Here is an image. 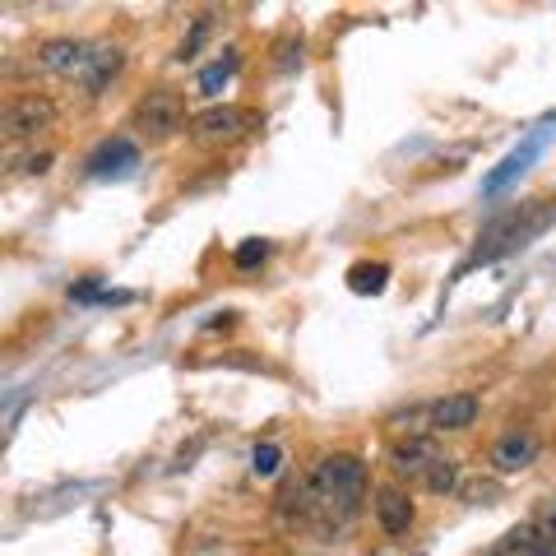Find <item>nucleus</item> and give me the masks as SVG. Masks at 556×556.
<instances>
[{"label": "nucleus", "instance_id": "obj_20", "mask_svg": "<svg viewBox=\"0 0 556 556\" xmlns=\"http://www.w3.org/2000/svg\"><path fill=\"white\" fill-rule=\"evenodd\" d=\"M204 33H208V20H200V24H195V33H190V38L177 47V61H195V47H200Z\"/></svg>", "mask_w": 556, "mask_h": 556}, {"label": "nucleus", "instance_id": "obj_9", "mask_svg": "<svg viewBox=\"0 0 556 556\" xmlns=\"http://www.w3.org/2000/svg\"><path fill=\"white\" fill-rule=\"evenodd\" d=\"M33 61H38V70H47V75L79 79L84 75V61H89V42H79V38H47Z\"/></svg>", "mask_w": 556, "mask_h": 556}, {"label": "nucleus", "instance_id": "obj_1", "mask_svg": "<svg viewBox=\"0 0 556 556\" xmlns=\"http://www.w3.org/2000/svg\"><path fill=\"white\" fill-rule=\"evenodd\" d=\"M306 525L316 529H343L367 501V464L357 455H320L302 478Z\"/></svg>", "mask_w": 556, "mask_h": 556}, {"label": "nucleus", "instance_id": "obj_7", "mask_svg": "<svg viewBox=\"0 0 556 556\" xmlns=\"http://www.w3.org/2000/svg\"><path fill=\"white\" fill-rule=\"evenodd\" d=\"M538 450H543V441H538V431H529V427H515V431H506V437H496V445H492V468L501 478H510V473H525L529 464H538Z\"/></svg>", "mask_w": 556, "mask_h": 556}, {"label": "nucleus", "instance_id": "obj_4", "mask_svg": "<svg viewBox=\"0 0 556 556\" xmlns=\"http://www.w3.org/2000/svg\"><path fill=\"white\" fill-rule=\"evenodd\" d=\"M260 126V112L223 102V108H204L200 116H190V139L195 144H232V139L251 135Z\"/></svg>", "mask_w": 556, "mask_h": 556}, {"label": "nucleus", "instance_id": "obj_15", "mask_svg": "<svg viewBox=\"0 0 556 556\" xmlns=\"http://www.w3.org/2000/svg\"><path fill=\"white\" fill-rule=\"evenodd\" d=\"M459 478H464L459 459H455V455H441L437 464H431V473H427L422 482H427L431 496H450V492H459Z\"/></svg>", "mask_w": 556, "mask_h": 556}, {"label": "nucleus", "instance_id": "obj_10", "mask_svg": "<svg viewBox=\"0 0 556 556\" xmlns=\"http://www.w3.org/2000/svg\"><path fill=\"white\" fill-rule=\"evenodd\" d=\"M478 413H482V404H478V394H468V390L437 399V404H431V437H450V431H468V427L478 422Z\"/></svg>", "mask_w": 556, "mask_h": 556}, {"label": "nucleus", "instance_id": "obj_13", "mask_svg": "<svg viewBox=\"0 0 556 556\" xmlns=\"http://www.w3.org/2000/svg\"><path fill=\"white\" fill-rule=\"evenodd\" d=\"M492 556H547V547H543V538H538V525L529 519V525H515L506 538H496Z\"/></svg>", "mask_w": 556, "mask_h": 556}, {"label": "nucleus", "instance_id": "obj_16", "mask_svg": "<svg viewBox=\"0 0 556 556\" xmlns=\"http://www.w3.org/2000/svg\"><path fill=\"white\" fill-rule=\"evenodd\" d=\"M278 464H283V450H278L274 441L255 445V455H251V468H255V478H274V473H278Z\"/></svg>", "mask_w": 556, "mask_h": 556}, {"label": "nucleus", "instance_id": "obj_12", "mask_svg": "<svg viewBox=\"0 0 556 556\" xmlns=\"http://www.w3.org/2000/svg\"><path fill=\"white\" fill-rule=\"evenodd\" d=\"M135 163H139V149L130 139H108V144L89 159V172L93 177H121V172H130Z\"/></svg>", "mask_w": 556, "mask_h": 556}, {"label": "nucleus", "instance_id": "obj_6", "mask_svg": "<svg viewBox=\"0 0 556 556\" xmlns=\"http://www.w3.org/2000/svg\"><path fill=\"white\" fill-rule=\"evenodd\" d=\"M371 510H376V525H380V533H386V538H408L413 525H417L413 496L404 492V486H394V482L376 486V492H371Z\"/></svg>", "mask_w": 556, "mask_h": 556}, {"label": "nucleus", "instance_id": "obj_2", "mask_svg": "<svg viewBox=\"0 0 556 556\" xmlns=\"http://www.w3.org/2000/svg\"><path fill=\"white\" fill-rule=\"evenodd\" d=\"M552 218V208L543 200H533V204H519L510 208V214H501L496 223H486V232L478 237V251L468 265H486V260H496V255H506L515 247H525L529 237L543 232V223Z\"/></svg>", "mask_w": 556, "mask_h": 556}, {"label": "nucleus", "instance_id": "obj_17", "mask_svg": "<svg viewBox=\"0 0 556 556\" xmlns=\"http://www.w3.org/2000/svg\"><path fill=\"white\" fill-rule=\"evenodd\" d=\"M459 496L468 501V506H492V501L501 496V482H492V478H486V482H482V478H478V482H464Z\"/></svg>", "mask_w": 556, "mask_h": 556}, {"label": "nucleus", "instance_id": "obj_14", "mask_svg": "<svg viewBox=\"0 0 556 556\" xmlns=\"http://www.w3.org/2000/svg\"><path fill=\"white\" fill-rule=\"evenodd\" d=\"M237 65H241V51H237V47H228L214 65H204V70H200V93H204V98H218V93L232 84Z\"/></svg>", "mask_w": 556, "mask_h": 556}, {"label": "nucleus", "instance_id": "obj_19", "mask_svg": "<svg viewBox=\"0 0 556 556\" xmlns=\"http://www.w3.org/2000/svg\"><path fill=\"white\" fill-rule=\"evenodd\" d=\"M386 265H357L353 269V292H380L386 288Z\"/></svg>", "mask_w": 556, "mask_h": 556}, {"label": "nucleus", "instance_id": "obj_5", "mask_svg": "<svg viewBox=\"0 0 556 556\" xmlns=\"http://www.w3.org/2000/svg\"><path fill=\"white\" fill-rule=\"evenodd\" d=\"M51 121H56V102L47 93H14L5 102V112H0V130H5V139H33Z\"/></svg>", "mask_w": 556, "mask_h": 556}, {"label": "nucleus", "instance_id": "obj_3", "mask_svg": "<svg viewBox=\"0 0 556 556\" xmlns=\"http://www.w3.org/2000/svg\"><path fill=\"white\" fill-rule=\"evenodd\" d=\"M130 126L144 135V139H153V144H163V139L190 130V116H186V98H181V89H149L144 98L135 102Z\"/></svg>", "mask_w": 556, "mask_h": 556}, {"label": "nucleus", "instance_id": "obj_8", "mask_svg": "<svg viewBox=\"0 0 556 556\" xmlns=\"http://www.w3.org/2000/svg\"><path fill=\"white\" fill-rule=\"evenodd\" d=\"M441 459V450L431 437H399L390 445V468H394V478H427L431 473V464Z\"/></svg>", "mask_w": 556, "mask_h": 556}, {"label": "nucleus", "instance_id": "obj_11", "mask_svg": "<svg viewBox=\"0 0 556 556\" xmlns=\"http://www.w3.org/2000/svg\"><path fill=\"white\" fill-rule=\"evenodd\" d=\"M121 70H126V51H121L116 42H89V61H84V75H79L84 93L98 98Z\"/></svg>", "mask_w": 556, "mask_h": 556}, {"label": "nucleus", "instance_id": "obj_18", "mask_svg": "<svg viewBox=\"0 0 556 556\" xmlns=\"http://www.w3.org/2000/svg\"><path fill=\"white\" fill-rule=\"evenodd\" d=\"M232 260H237V269H255V265H265V260H269V241H260V237L241 241Z\"/></svg>", "mask_w": 556, "mask_h": 556}]
</instances>
